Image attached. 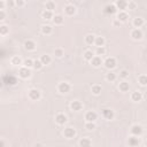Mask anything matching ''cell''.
<instances>
[{
	"label": "cell",
	"mask_w": 147,
	"mask_h": 147,
	"mask_svg": "<svg viewBox=\"0 0 147 147\" xmlns=\"http://www.w3.org/2000/svg\"><path fill=\"white\" fill-rule=\"evenodd\" d=\"M71 90V85L67 82H61V83H59L57 85V91L60 92L61 94H66V93H69Z\"/></svg>",
	"instance_id": "1"
},
{
	"label": "cell",
	"mask_w": 147,
	"mask_h": 147,
	"mask_svg": "<svg viewBox=\"0 0 147 147\" xmlns=\"http://www.w3.org/2000/svg\"><path fill=\"white\" fill-rule=\"evenodd\" d=\"M28 98L30 100H32V101H38L42 98V93L37 89H31L30 91L28 92Z\"/></svg>",
	"instance_id": "2"
},
{
	"label": "cell",
	"mask_w": 147,
	"mask_h": 147,
	"mask_svg": "<svg viewBox=\"0 0 147 147\" xmlns=\"http://www.w3.org/2000/svg\"><path fill=\"white\" fill-rule=\"evenodd\" d=\"M18 76L21 77V78H23V79H28L29 77L31 76V70H30V68H28V67H22V68H20L18 69Z\"/></svg>",
	"instance_id": "3"
},
{
	"label": "cell",
	"mask_w": 147,
	"mask_h": 147,
	"mask_svg": "<svg viewBox=\"0 0 147 147\" xmlns=\"http://www.w3.org/2000/svg\"><path fill=\"white\" fill-rule=\"evenodd\" d=\"M103 65H105V67H106L107 69L111 70V69H114V68L116 67V65H117V62H116V59H115V57H113V56L107 57L106 60L103 61Z\"/></svg>",
	"instance_id": "4"
},
{
	"label": "cell",
	"mask_w": 147,
	"mask_h": 147,
	"mask_svg": "<svg viewBox=\"0 0 147 147\" xmlns=\"http://www.w3.org/2000/svg\"><path fill=\"white\" fill-rule=\"evenodd\" d=\"M68 119H67V115H65L63 113H59L56 114L55 116V122L59 124V125H65L67 123Z\"/></svg>",
	"instance_id": "5"
},
{
	"label": "cell",
	"mask_w": 147,
	"mask_h": 147,
	"mask_svg": "<svg viewBox=\"0 0 147 147\" xmlns=\"http://www.w3.org/2000/svg\"><path fill=\"white\" fill-rule=\"evenodd\" d=\"M130 131H131V134H132V136H137V137L141 136V134H142V132H144L142 127H141V125H139V124H134V125H132V127H131V129H130Z\"/></svg>",
	"instance_id": "6"
},
{
	"label": "cell",
	"mask_w": 147,
	"mask_h": 147,
	"mask_svg": "<svg viewBox=\"0 0 147 147\" xmlns=\"http://www.w3.org/2000/svg\"><path fill=\"white\" fill-rule=\"evenodd\" d=\"M63 136L67 138V139H71L76 136V130L71 127H67L65 130H63Z\"/></svg>",
	"instance_id": "7"
},
{
	"label": "cell",
	"mask_w": 147,
	"mask_h": 147,
	"mask_svg": "<svg viewBox=\"0 0 147 147\" xmlns=\"http://www.w3.org/2000/svg\"><path fill=\"white\" fill-rule=\"evenodd\" d=\"M131 37L134 40H140V39H142L144 34H142V31L140 30L139 28H136V29H133V30L131 31Z\"/></svg>",
	"instance_id": "8"
},
{
	"label": "cell",
	"mask_w": 147,
	"mask_h": 147,
	"mask_svg": "<svg viewBox=\"0 0 147 147\" xmlns=\"http://www.w3.org/2000/svg\"><path fill=\"white\" fill-rule=\"evenodd\" d=\"M97 119H98V115L93 110H90V111H87L85 114V121L86 122H94Z\"/></svg>",
	"instance_id": "9"
},
{
	"label": "cell",
	"mask_w": 147,
	"mask_h": 147,
	"mask_svg": "<svg viewBox=\"0 0 147 147\" xmlns=\"http://www.w3.org/2000/svg\"><path fill=\"white\" fill-rule=\"evenodd\" d=\"M128 4H129L128 0H116L115 1V5H116L117 9H120V11L128 9Z\"/></svg>",
	"instance_id": "10"
},
{
	"label": "cell",
	"mask_w": 147,
	"mask_h": 147,
	"mask_svg": "<svg viewBox=\"0 0 147 147\" xmlns=\"http://www.w3.org/2000/svg\"><path fill=\"white\" fill-rule=\"evenodd\" d=\"M70 108L74 111H80L83 109V103L78 100H74V101L70 102Z\"/></svg>",
	"instance_id": "11"
},
{
	"label": "cell",
	"mask_w": 147,
	"mask_h": 147,
	"mask_svg": "<svg viewBox=\"0 0 147 147\" xmlns=\"http://www.w3.org/2000/svg\"><path fill=\"white\" fill-rule=\"evenodd\" d=\"M40 31H42L43 35L48 36V35H51V34L53 32V28H52V25H49V24H43V25L40 26Z\"/></svg>",
	"instance_id": "12"
},
{
	"label": "cell",
	"mask_w": 147,
	"mask_h": 147,
	"mask_svg": "<svg viewBox=\"0 0 147 147\" xmlns=\"http://www.w3.org/2000/svg\"><path fill=\"white\" fill-rule=\"evenodd\" d=\"M116 18L119 20L121 23H123V22H127V21H128L129 15H128V13H127L125 11H120V12H117V16H116Z\"/></svg>",
	"instance_id": "13"
},
{
	"label": "cell",
	"mask_w": 147,
	"mask_h": 147,
	"mask_svg": "<svg viewBox=\"0 0 147 147\" xmlns=\"http://www.w3.org/2000/svg\"><path fill=\"white\" fill-rule=\"evenodd\" d=\"M36 47H37L36 43H35L34 40H31V39H28V40L24 43V48H25L26 51L32 52V51H35V49H36Z\"/></svg>",
	"instance_id": "14"
},
{
	"label": "cell",
	"mask_w": 147,
	"mask_h": 147,
	"mask_svg": "<svg viewBox=\"0 0 147 147\" xmlns=\"http://www.w3.org/2000/svg\"><path fill=\"white\" fill-rule=\"evenodd\" d=\"M117 12H119V9H117L116 5L115 4H111V5H107L105 7V13L106 14H117Z\"/></svg>",
	"instance_id": "15"
},
{
	"label": "cell",
	"mask_w": 147,
	"mask_h": 147,
	"mask_svg": "<svg viewBox=\"0 0 147 147\" xmlns=\"http://www.w3.org/2000/svg\"><path fill=\"white\" fill-rule=\"evenodd\" d=\"M90 62H91V65H92L94 68H99V67L103 63L102 60H101V56H99V55H94L93 59H92Z\"/></svg>",
	"instance_id": "16"
},
{
	"label": "cell",
	"mask_w": 147,
	"mask_h": 147,
	"mask_svg": "<svg viewBox=\"0 0 147 147\" xmlns=\"http://www.w3.org/2000/svg\"><path fill=\"white\" fill-rule=\"evenodd\" d=\"M102 116L105 117L106 120H113L114 116H115V114H114V111H113L111 109L105 108V109H102Z\"/></svg>",
	"instance_id": "17"
},
{
	"label": "cell",
	"mask_w": 147,
	"mask_h": 147,
	"mask_svg": "<svg viewBox=\"0 0 147 147\" xmlns=\"http://www.w3.org/2000/svg\"><path fill=\"white\" fill-rule=\"evenodd\" d=\"M65 13L68 16H73L76 14V7L74 5H67L65 6Z\"/></svg>",
	"instance_id": "18"
},
{
	"label": "cell",
	"mask_w": 147,
	"mask_h": 147,
	"mask_svg": "<svg viewBox=\"0 0 147 147\" xmlns=\"http://www.w3.org/2000/svg\"><path fill=\"white\" fill-rule=\"evenodd\" d=\"M131 100L134 102H139L142 100V93L140 91H134L131 93Z\"/></svg>",
	"instance_id": "19"
},
{
	"label": "cell",
	"mask_w": 147,
	"mask_h": 147,
	"mask_svg": "<svg viewBox=\"0 0 147 147\" xmlns=\"http://www.w3.org/2000/svg\"><path fill=\"white\" fill-rule=\"evenodd\" d=\"M4 83H5L6 85H15V84L17 83V80H16V78L13 77V76H5V77H4Z\"/></svg>",
	"instance_id": "20"
},
{
	"label": "cell",
	"mask_w": 147,
	"mask_h": 147,
	"mask_svg": "<svg viewBox=\"0 0 147 147\" xmlns=\"http://www.w3.org/2000/svg\"><path fill=\"white\" fill-rule=\"evenodd\" d=\"M119 89H120V91H121V92H128V91H129V89H130V85H129V83H128L127 80H123V82H121V83H120Z\"/></svg>",
	"instance_id": "21"
},
{
	"label": "cell",
	"mask_w": 147,
	"mask_h": 147,
	"mask_svg": "<svg viewBox=\"0 0 147 147\" xmlns=\"http://www.w3.org/2000/svg\"><path fill=\"white\" fill-rule=\"evenodd\" d=\"M84 40H85V43H86L87 45H93V44H94V42H96V36H94V35H92V34H89V35H86V36H85Z\"/></svg>",
	"instance_id": "22"
},
{
	"label": "cell",
	"mask_w": 147,
	"mask_h": 147,
	"mask_svg": "<svg viewBox=\"0 0 147 147\" xmlns=\"http://www.w3.org/2000/svg\"><path fill=\"white\" fill-rule=\"evenodd\" d=\"M40 61L43 62L44 66H47V65H49V63L52 62V57H51V55H48V54H44V55L40 56Z\"/></svg>",
	"instance_id": "23"
},
{
	"label": "cell",
	"mask_w": 147,
	"mask_h": 147,
	"mask_svg": "<svg viewBox=\"0 0 147 147\" xmlns=\"http://www.w3.org/2000/svg\"><path fill=\"white\" fill-rule=\"evenodd\" d=\"M42 17L44 18V20H53V17H54V15H53V12L52 11H47V9H45L43 13H42Z\"/></svg>",
	"instance_id": "24"
},
{
	"label": "cell",
	"mask_w": 147,
	"mask_h": 147,
	"mask_svg": "<svg viewBox=\"0 0 147 147\" xmlns=\"http://www.w3.org/2000/svg\"><path fill=\"white\" fill-rule=\"evenodd\" d=\"M132 24H133L134 28H141V26L145 24V21H144V18H141V17H136V18H133Z\"/></svg>",
	"instance_id": "25"
},
{
	"label": "cell",
	"mask_w": 147,
	"mask_h": 147,
	"mask_svg": "<svg viewBox=\"0 0 147 147\" xmlns=\"http://www.w3.org/2000/svg\"><path fill=\"white\" fill-rule=\"evenodd\" d=\"M11 63L13 65V66H22L23 65V61H22V59L20 57V56H13L12 59H11Z\"/></svg>",
	"instance_id": "26"
},
{
	"label": "cell",
	"mask_w": 147,
	"mask_h": 147,
	"mask_svg": "<svg viewBox=\"0 0 147 147\" xmlns=\"http://www.w3.org/2000/svg\"><path fill=\"white\" fill-rule=\"evenodd\" d=\"M63 21H65V17H63L62 15H54V17H53V23H54L55 25L62 24Z\"/></svg>",
	"instance_id": "27"
},
{
	"label": "cell",
	"mask_w": 147,
	"mask_h": 147,
	"mask_svg": "<svg viewBox=\"0 0 147 147\" xmlns=\"http://www.w3.org/2000/svg\"><path fill=\"white\" fill-rule=\"evenodd\" d=\"M83 56H84V59H85L86 61H91L92 59H93V56H94V53H93L91 49H87V51L84 52Z\"/></svg>",
	"instance_id": "28"
},
{
	"label": "cell",
	"mask_w": 147,
	"mask_h": 147,
	"mask_svg": "<svg viewBox=\"0 0 147 147\" xmlns=\"http://www.w3.org/2000/svg\"><path fill=\"white\" fill-rule=\"evenodd\" d=\"M78 145L82 146V147H87V146H91V145H92V141H91L89 138H82V139L79 140Z\"/></svg>",
	"instance_id": "29"
},
{
	"label": "cell",
	"mask_w": 147,
	"mask_h": 147,
	"mask_svg": "<svg viewBox=\"0 0 147 147\" xmlns=\"http://www.w3.org/2000/svg\"><path fill=\"white\" fill-rule=\"evenodd\" d=\"M101 86L100 85H98V84H96V85H92V87H91V92H92V94H94V96H99L100 93H101Z\"/></svg>",
	"instance_id": "30"
},
{
	"label": "cell",
	"mask_w": 147,
	"mask_h": 147,
	"mask_svg": "<svg viewBox=\"0 0 147 147\" xmlns=\"http://www.w3.org/2000/svg\"><path fill=\"white\" fill-rule=\"evenodd\" d=\"M105 43H106V40H105V38H103V37H101V36L96 37L94 45H96L97 47H99V46H105Z\"/></svg>",
	"instance_id": "31"
},
{
	"label": "cell",
	"mask_w": 147,
	"mask_h": 147,
	"mask_svg": "<svg viewBox=\"0 0 147 147\" xmlns=\"http://www.w3.org/2000/svg\"><path fill=\"white\" fill-rule=\"evenodd\" d=\"M9 32V28L6 24H1L0 25V35L1 36H6Z\"/></svg>",
	"instance_id": "32"
},
{
	"label": "cell",
	"mask_w": 147,
	"mask_h": 147,
	"mask_svg": "<svg viewBox=\"0 0 147 147\" xmlns=\"http://www.w3.org/2000/svg\"><path fill=\"white\" fill-rule=\"evenodd\" d=\"M116 78H117V76H116V74L115 73H111V71H109L107 75H106V80H108V82H115L116 80Z\"/></svg>",
	"instance_id": "33"
},
{
	"label": "cell",
	"mask_w": 147,
	"mask_h": 147,
	"mask_svg": "<svg viewBox=\"0 0 147 147\" xmlns=\"http://www.w3.org/2000/svg\"><path fill=\"white\" fill-rule=\"evenodd\" d=\"M129 145L130 146H138L139 145V139L137 138V136H132L129 138Z\"/></svg>",
	"instance_id": "34"
},
{
	"label": "cell",
	"mask_w": 147,
	"mask_h": 147,
	"mask_svg": "<svg viewBox=\"0 0 147 147\" xmlns=\"http://www.w3.org/2000/svg\"><path fill=\"white\" fill-rule=\"evenodd\" d=\"M138 82L141 86H147V75H140L138 78Z\"/></svg>",
	"instance_id": "35"
},
{
	"label": "cell",
	"mask_w": 147,
	"mask_h": 147,
	"mask_svg": "<svg viewBox=\"0 0 147 147\" xmlns=\"http://www.w3.org/2000/svg\"><path fill=\"white\" fill-rule=\"evenodd\" d=\"M45 9L53 12V11L55 9V3H54V1H47V3L45 4Z\"/></svg>",
	"instance_id": "36"
},
{
	"label": "cell",
	"mask_w": 147,
	"mask_h": 147,
	"mask_svg": "<svg viewBox=\"0 0 147 147\" xmlns=\"http://www.w3.org/2000/svg\"><path fill=\"white\" fill-rule=\"evenodd\" d=\"M23 66L28 67V68H34V60H31V59H25L23 61Z\"/></svg>",
	"instance_id": "37"
},
{
	"label": "cell",
	"mask_w": 147,
	"mask_h": 147,
	"mask_svg": "<svg viewBox=\"0 0 147 147\" xmlns=\"http://www.w3.org/2000/svg\"><path fill=\"white\" fill-rule=\"evenodd\" d=\"M54 55H55L56 57H62V56L65 55V51H63L62 48H60V47L55 48V49H54Z\"/></svg>",
	"instance_id": "38"
},
{
	"label": "cell",
	"mask_w": 147,
	"mask_h": 147,
	"mask_svg": "<svg viewBox=\"0 0 147 147\" xmlns=\"http://www.w3.org/2000/svg\"><path fill=\"white\" fill-rule=\"evenodd\" d=\"M43 67H44V65H43V62L40 61V59H39V60H35V61H34V68H35L36 70H40Z\"/></svg>",
	"instance_id": "39"
},
{
	"label": "cell",
	"mask_w": 147,
	"mask_h": 147,
	"mask_svg": "<svg viewBox=\"0 0 147 147\" xmlns=\"http://www.w3.org/2000/svg\"><path fill=\"white\" fill-rule=\"evenodd\" d=\"M96 54L97 55H105L106 54V48H105V46H99V47H97V49H96Z\"/></svg>",
	"instance_id": "40"
},
{
	"label": "cell",
	"mask_w": 147,
	"mask_h": 147,
	"mask_svg": "<svg viewBox=\"0 0 147 147\" xmlns=\"http://www.w3.org/2000/svg\"><path fill=\"white\" fill-rule=\"evenodd\" d=\"M85 129H86L87 131H92V130H94V129H96V124H94V122H86V124H85Z\"/></svg>",
	"instance_id": "41"
},
{
	"label": "cell",
	"mask_w": 147,
	"mask_h": 147,
	"mask_svg": "<svg viewBox=\"0 0 147 147\" xmlns=\"http://www.w3.org/2000/svg\"><path fill=\"white\" fill-rule=\"evenodd\" d=\"M120 77H121V78H123V79L128 78V77H129V71H128V70H125V69L121 70V71H120Z\"/></svg>",
	"instance_id": "42"
},
{
	"label": "cell",
	"mask_w": 147,
	"mask_h": 147,
	"mask_svg": "<svg viewBox=\"0 0 147 147\" xmlns=\"http://www.w3.org/2000/svg\"><path fill=\"white\" fill-rule=\"evenodd\" d=\"M136 7H137V4L134 1H129V4H128V9L129 11H133V9H136Z\"/></svg>",
	"instance_id": "43"
},
{
	"label": "cell",
	"mask_w": 147,
	"mask_h": 147,
	"mask_svg": "<svg viewBox=\"0 0 147 147\" xmlns=\"http://www.w3.org/2000/svg\"><path fill=\"white\" fill-rule=\"evenodd\" d=\"M14 1H15V6L18 8L24 6V0H14Z\"/></svg>",
	"instance_id": "44"
},
{
	"label": "cell",
	"mask_w": 147,
	"mask_h": 147,
	"mask_svg": "<svg viewBox=\"0 0 147 147\" xmlns=\"http://www.w3.org/2000/svg\"><path fill=\"white\" fill-rule=\"evenodd\" d=\"M6 18V13H5V9H1L0 11V21H4Z\"/></svg>",
	"instance_id": "45"
},
{
	"label": "cell",
	"mask_w": 147,
	"mask_h": 147,
	"mask_svg": "<svg viewBox=\"0 0 147 147\" xmlns=\"http://www.w3.org/2000/svg\"><path fill=\"white\" fill-rule=\"evenodd\" d=\"M5 6H6L5 1H3V0H0V11H1V9H5Z\"/></svg>",
	"instance_id": "46"
},
{
	"label": "cell",
	"mask_w": 147,
	"mask_h": 147,
	"mask_svg": "<svg viewBox=\"0 0 147 147\" xmlns=\"http://www.w3.org/2000/svg\"><path fill=\"white\" fill-rule=\"evenodd\" d=\"M114 25H115V26H117V25H121V22H120L119 20H117V18H116V20L114 21Z\"/></svg>",
	"instance_id": "47"
},
{
	"label": "cell",
	"mask_w": 147,
	"mask_h": 147,
	"mask_svg": "<svg viewBox=\"0 0 147 147\" xmlns=\"http://www.w3.org/2000/svg\"><path fill=\"white\" fill-rule=\"evenodd\" d=\"M145 146H147V140H146V141H145Z\"/></svg>",
	"instance_id": "48"
},
{
	"label": "cell",
	"mask_w": 147,
	"mask_h": 147,
	"mask_svg": "<svg viewBox=\"0 0 147 147\" xmlns=\"http://www.w3.org/2000/svg\"><path fill=\"white\" fill-rule=\"evenodd\" d=\"M3 1H5V0H3Z\"/></svg>",
	"instance_id": "49"
}]
</instances>
